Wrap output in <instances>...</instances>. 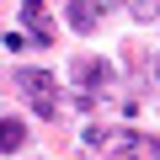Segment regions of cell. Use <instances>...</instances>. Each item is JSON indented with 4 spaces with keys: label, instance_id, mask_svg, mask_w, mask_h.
Returning <instances> with one entry per match:
<instances>
[{
    "label": "cell",
    "instance_id": "cell-1",
    "mask_svg": "<svg viewBox=\"0 0 160 160\" xmlns=\"http://www.w3.org/2000/svg\"><path fill=\"white\" fill-rule=\"evenodd\" d=\"M16 86H22V96L38 118H59V86H53L48 69H16Z\"/></svg>",
    "mask_w": 160,
    "mask_h": 160
},
{
    "label": "cell",
    "instance_id": "cell-2",
    "mask_svg": "<svg viewBox=\"0 0 160 160\" xmlns=\"http://www.w3.org/2000/svg\"><path fill=\"white\" fill-rule=\"evenodd\" d=\"M75 86H86V96L112 91V86H118V64H107V59H80V64H75Z\"/></svg>",
    "mask_w": 160,
    "mask_h": 160
},
{
    "label": "cell",
    "instance_id": "cell-3",
    "mask_svg": "<svg viewBox=\"0 0 160 160\" xmlns=\"http://www.w3.org/2000/svg\"><path fill=\"white\" fill-rule=\"evenodd\" d=\"M22 27L32 32V48H48L53 32H48V11H43V0H22Z\"/></svg>",
    "mask_w": 160,
    "mask_h": 160
},
{
    "label": "cell",
    "instance_id": "cell-4",
    "mask_svg": "<svg viewBox=\"0 0 160 160\" xmlns=\"http://www.w3.org/2000/svg\"><path fill=\"white\" fill-rule=\"evenodd\" d=\"M64 16H69L75 32H96V27H102V6H96V0H69Z\"/></svg>",
    "mask_w": 160,
    "mask_h": 160
},
{
    "label": "cell",
    "instance_id": "cell-5",
    "mask_svg": "<svg viewBox=\"0 0 160 160\" xmlns=\"http://www.w3.org/2000/svg\"><path fill=\"white\" fill-rule=\"evenodd\" d=\"M27 144V123L22 118H0V155H16Z\"/></svg>",
    "mask_w": 160,
    "mask_h": 160
},
{
    "label": "cell",
    "instance_id": "cell-6",
    "mask_svg": "<svg viewBox=\"0 0 160 160\" xmlns=\"http://www.w3.org/2000/svg\"><path fill=\"white\" fill-rule=\"evenodd\" d=\"M128 16H133L139 27H149V22H160V0H128Z\"/></svg>",
    "mask_w": 160,
    "mask_h": 160
},
{
    "label": "cell",
    "instance_id": "cell-7",
    "mask_svg": "<svg viewBox=\"0 0 160 160\" xmlns=\"http://www.w3.org/2000/svg\"><path fill=\"white\" fill-rule=\"evenodd\" d=\"M112 160H139V139L133 133H118L112 139Z\"/></svg>",
    "mask_w": 160,
    "mask_h": 160
},
{
    "label": "cell",
    "instance_id": "cell-8",
    "mask_svg": "<svg viewBox=\"0 0 160 160\" xmlns=\"http://www.w3.org/2000/svg\"><path fill=\"white\" fill-rule=\"evenodd\" d=\"M155 80H160V59H155Z\"/></svg>",
    "mask_w": 160,
    "mask_h": 160
}]
</instances>
